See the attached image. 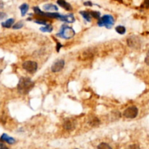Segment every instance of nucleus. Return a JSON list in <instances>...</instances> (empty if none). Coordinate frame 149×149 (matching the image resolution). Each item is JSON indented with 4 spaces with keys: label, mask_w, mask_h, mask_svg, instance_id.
<instances>
[{
    "label": "nucleus",
    "mask_w": 149,
    "mask_h": 149,
    "mask_svg": "<svg viewBox=\"0 0 149 149\" xmlns=\"http://www.w3.org/2000/svg\"><path fill=\"white\" fill-rule=\"evenodd\" d=\"M34 87V82L28 77H21L18 84V90L22 95L28 94Z\"/></svg>",
    "instance_id": "1"
},
{
    "label": "nucleus",
    "mask_w": 149,
    "mask_h": 149,
    "mask_svg": "<svg viewBox=\"0 0 149 149\" xmlns=\"http://www.w3.org/2000/svg\"><path fill=\"white\" fill-rule=\"evenodd\" d=\"M75 34H76V32L72 27L68 26L66 25H63L60 31L58 34H56V36L65 39V40H69V39L73 38Z\"/></svg>",
    "instance_id": "2"
},
{
    "label": "nucleus",
    "mask_w": 149,
    "mask_h": 149,
    "mask_svg": "<svg viewBox=\"0 0 149 149\" xmlns=\"http://www.w3.org/2000/svg\"><path fill=\"white\" fill-rule=\"evenodd\" d=\"M114 24V18L111 15H104L98 20V25L99 26H105L107 28H111Z\"/></svg>",
    "instance_id": "3"
},
{
    "label": "nucleus",
    "mask_w": 149,
    "mask_h": 149,
    "mask_svg": "<svg viewBox=\"0 0 149 149\" xmlns=\"http://www.w3.org/2000/svg\"><path fill=\"white\" fill-rule=\"evenodd\" d=\"M23 68L25 69L27 72L31 73H35L38 69V64L37 62L31 61V60H28V61H25L23 63Z\"/></svg>",
    "instance_id": "4"
},
{
    "label": "nucleus",
    "mask_w": 149,
    "mask_h": 149,
    "mask_svg": "<svg viewBox=\"0 0 149 149\" xmlns=\"http://www.w3.org/2000/svg\"><path fill=\"white\" fill-rule=\"evenodd\" d=\"M137 114H138V108L134 105L128 107L123 113L124 116L127 119H134L137 117Z\"/></svg>",
    "instance_id": "5"
},
{
    "label": "nucleus",
    "mask_w": 149,
    "mask_h": 149,
    "mask_svg": "<svg viewBox=\"0 0 149 149\" xmlns=\"http://www.w3.org/2000/svg\"><path fill=\"white\" fill-rule=\"evenodd\" d=\"M127 43L129 47L134 49V50H137L140 47V39L136 36H131L130 37H129L127 40Z\"/></svg>",
    "instance_id": "6"
},
{
    "label": "nucleus",
    "mask_w": 149,
    "mask_h": 149,
    "mask_svg": "<svg viewBox=\"0 0 149 149\" xmlns=\"http://www.w3.org/2000/svg\"><path fill=\"white\" fill-rule=\"evenodd\" d=\"M65 66V60L63 59L58 60L52 65L51 71L53 73H57V72L60 71Z\"/></svg>",
    "instance_id": "7"
},
{
    "label": "nucleus",
    "mask_w": 149,
    "mask_h": 149,
    "mask_svg": "<svg viewBox=\"0 0 149 149\" xmlns=\"http://www.w3.org/2000/svg\"><path fill=\"white\" fill-rule=\"evenodd\" d=\"M63 127L67 131H72L76 127V124L73 120L71 119H67L63 122Z\"/></svg>",
    "instance_id": "8"
},
{
    "label": "nucleus",
    "mask_w": 149,
    "mask_h": 149,
    "mask_svg": "<svg viewBox=\"0 0 149 149\" xmlns=\"http://www.w3.org/2000/svg\"><path fill=\"white\" fill-rule=\"evenodd\" d=\"M60 20L63 22H66V23H72L75 22V18L73 16V14H69V15H62L61 18H60Z\"/></svg>",
    "instance_id": "9"
},
{
    "label": "nucleus",
    "mask_w": 149,
    "mask_h": 149,
    "mask_svg": "<svg viewBox=\"0 0 149 149\" xmlns=\"http://www.w3.org/2000/svg\"><path fill=\"white\" fill-rule=\"evenodd\" d=\"M58 5H60L61 8H64L66 10H72V7L71 5H70L69 3H68L67 2H66L65 0H58L57 1Z\"/></svg>",
    "instance_id": "10"
},
{
    "label": "nucleus",
    "mask_w": 149,
    "mask_h": 149,
    "mask_svg": "<svg viewBox=\"0 0 149 149\" xmlns=\"http://www.w3.org/2000/svg\"><path fill=\"white\" fill-rule=\"evenodd\" d=\"M1 140H2V141H5V142H6V143H9V144H11V145L14 144V143L16 142L13 137H10V136H9L8 134H5V133L2 134V135L1 136Z\"/></svg>",
    "instance_id": "11"
},
{
    "label": "nucleus",
    "mask_w": 149,
    "mask_h": 149,
    "mask_svg": "<svg viewBox=\"0 0 149 149\" xmlns=\"http://www.w3.org/2000/svg\"><path fill=\"white\" fill-rule=\"evenodd\" d=\"M14 23H15V19L14 18H10V19L7 20L5 22L2 23V26L4 27V28H10L12 27V26L14 25Z\"/></svg>",
    "instance_id": "12"
},
{
    "label": "nucleus",
    "mask_w": 149,
    "mask_h": 149,
    "mask_svg": "<svg viewBox=\"0 0 149 149\" xmlns=\"http://www.w3.org/2000/svg\"><path fill=\"white\" fill-rule=\"evenodd\" d=\"M43 9L45 11H57L58 10V8L53 4H47L43 6Z\"/></svg>",
    "instance_id": "13"
},
{
    "label": "nucleus",
    "mask_w": 149,
    "mask_h": 149,
    "mask_svg": "<svg viewBox=\"0 0 149 149\" xmlns=\"http://www.w3.org/2000/svg\"><path fill=\"white\" fill-rule=\"evenodd\" d=\"M89 124L92 127H98L100 124V119L94 116L89 120Z\"/></svg>",
    "instance_id": "14"
},
{
    "label": "nucleus",
    "mask_w": 149,
    "mask_h": 149,
    "mask_svg": "<svg viewBox=\"0 0 149 149\" xmlns=\"http://www.w3.org/2000/svg\"><path fill=\"white\" fill-rule=\"evenodd\" d=\"M80 15H82V16L83 17L85 21H87V22H91V14L89 12H87V11H80L79 12Z\"/></svg>",
    "instance_id": "15"
},
{
    "label": "nucleus",
    "mask_w": 149,
    "mask_h": 149,
    "mask_svg": "<svg viewBox=\"0 0 149 149\" xmlns=\"http://www.w3.org/2000/svg\"><path fill=\"white\" fill-rule=\"evenodd\" d=\"M20 10H21V15L22 16H25L26 14L27 13L28 10V8H29V6H28V4L26 3H24L23 5H21L20 6Z\"/></svg>",
    "instance_id": "16"
},
{
    "label": "nucleus",
    "mask_w": 149,
    "mask_h": 149,
    "mask_svg": "<svg viewBox=\"0 0 149 149\" xmlns=\"http://www.w3.org/2000/svg\"><path fill=\"white\" fill-rule=\"evenodd\" d=\"M53 30V27L51 24H47L45 25V26H43L40 28V31H42V32H52Z\"/></svg>",
    "instance_id": "17"
},
{
    "label": "nucleus",
    "mask_w": 149,
    "mask_h": 149,
    "mask_svg": "<svg viewBox=\"0 0 149 149\" xmlns=\"http://www.w3.org/2000/svg\"><path fill=\"white\" fill-rule=\"evenodd\" d=\"M115 30L119 34H124L126 33V28L123 26H118L116 27Z\"/></svg>",
    "instance_id": "18"
},
{
    "label": "nucleus",
    "mask_w": 149,
    "mask_h": 149,
    "mask_svg": "<svg viewBox=\"0 0 149 149\" xmlns=\"http://www.w3.org/2000/svg\"><path fill=\"white\" fill-rule=\"evenodd\" d=\"M98 149H112V148H111L108 143H101L98 145Z\"/></svg>",
    "instance_id": "19"
},
{
    "label": "nucleus",
    "mask_w": 149,
    "mask_h": 149,
    "mask_svg": "<svg viewBox=\"0 0 149 149\" xmlns=\"http://www.w3.org/2000/svg\"><path fill=\"white\" fill-rule=\"evenodd\" d=\"M90 14H91V16L93 17V18H95V19L99 20L100 18H101L100 12H98V11H92V12H90Z\"/></svg>",
    "instance_id": "20"
},
{
    "label": "nucleus",
    "mask_w": 149,
    "mask_h": 149,
    "mask_svg": "<svg viewBox=\"0 0 149 149\" xmlns=\"http://www.w3.org/2000/svg\"><path fill=\"white\" fill-rule=\"evenodd\" d=\"M23 26H24L23 21H18V22H17L16 24L12 26V28L13 29H20V28H23Z\"/></svg>",
    "instance_id": "21"
},
{
    "label": "nucleus",
    "mask_w": 149,
    "mask_h": 149,
    "mask_svg": "<svg viewBox=\"0 0 149 149\" xmlns=\"http://www.w3.org/2000/svg\"><path fill=\"white\" fill-rule=\"evenodd\" d=\"M34 22L37 24H40V25H47V21L43 18H38V19L34 20Z\"/></svg>",
    "instance_id": "22"
},
{
    "label": "nucleus",
    "mask_w": 149,
    "mask_h": 149,
    "mask_svg": "<svg viewBox=\"0 0 149 149\" xmlns=\"http://www.w3.org/2000/svg\"><path fill=\"white\" fill-rule=\"evenodd\" d=\"M33 10H34V12H35L36 15H40V16H42L43 15L44 12H43V11H42L41 10L38 8V7H34V8H33Z\"/></svg>",
    "instance_id": "23"
},
{
    "label": "nucleus",
    "mask_w": 149,
    "mask_h": 149,
    "mask_svg": "<svg viewBox=\"0 0 149 149\" xmlns=\"http://www.w3.org/2000/svg\"><path fill=\"white\" fill-rule=\"evenodd\" d=\"M0 149H9L7 147L6 145L2 142V140H0Z\"/></svg>",
    "instance_id": "24"
},
{
    "label": "nucleus",
    "mask_w": 149,
    "mask_h": 149,
    "mask_svg": "<svg viewBox=\"0 0 149 149\" xmlns=\"http://www.w3.org/2000/svg\"><path fill=\"white\" fill-rule=\"evenodd\" d=\"M145 63H146V64H147L148 66H149V51L148 52L147 54H146V58H145Z\"/></svg>",
    "instance_id": "25"
},
{
    "label": "nucleus",
    "mask_w": 149,
    "mask_h": 149,
    "mask_svg": "<svg viewBox=\"0 0 149 149\" xmlns=\"http://www.w3.org/2000/svg\"><path fill=\"white\" fill-rule=\"evenodd\" d=\"M143 7L145 8H149V0H145L143 4Z\"/></svg>",
    "instance_id": "26"
},
{
    "label": "nucleus",
    "mask_w": 149,
    "mask_h": 149,
    "mask_svg": "<svg viewBox=\"0 0 149 149\" xmlns=\"http://www.w3.org/2000/svg\"><path fill=\"white\" fill-rule=\"evenodd\" d=\"M6 17H7V14L5 13V12H0V21H1V20L5 19Z\"/></svg>",
    "instance_id": "27"
},
{
    "label": "nucleus",
    "mask_w": 149,
    "mask_h": 149,
    "mask_svg": "<svg viewBox=\"0 0 149 149\" xmlns=\"http://www.w3.org/2000/svg\"><path fill=\"white\" fill-rule=\"evenodd\" d=\"M127 149H140V148H139V146H137V145H132V146H130L128 148H127Z\"/></svg>",
    "instance_id": "28"
},
{
    "label": "nucleus",
    "mask_w": 149,
    "mask_h": 149,
    "mask_svg": "<svg viewBox=\"0 0 149 149\" xmlns=\"http://www.w3.org/2000/svg\"><path fill=\"white\" fill-rule=\"evenodd\" d=\"M62 47H63V45H62V44H60V43H59V42L57 43V47H56V50H57L58 53V52L60 51V48H61Z\"/></svg>",
    "instance_id": "29"
},
{
    "label": "nucleus",
    "mask_w": 149,
    "mask_h": 149,
    "mask_svg": "<svg viewBox=\"0 0 149 149\" xmlns=\"http://www.w3.org/2000/svg\"><path fill=\"white\" fill-rule=\"evenodd\" d=\"M84 5H85V6H92V3L91 2H85V3H84Z\"/></svg>",
    "instance_id": "30"
},
{
    "label": "nucleus",
    "mask_w": 149,
    "mask_h": 149,
    "mask_svg": "<svg viewBox=\"0 0 149 149\" xmlns=\"http://www.w3.org/2000/svg\"><path fill=\"white\" fill-rule=\"evenodd\" d=\"M3 7H4V3L2 2V1H0V9L3 8Z\"/></svg>",
    "instance_id": "31"
},
{
    "label": "nucleus",
    "mask_w": 149,
    "mask_h": 149,
    "mask_svg": "<svg viewBox=\"0 0 149 149\" xmlns=\"http://www.w3.org/2000/svg\"><path fill=\"white\" fill-rule=\"evenodd\" d=\"M116 1H118L119 2H122V0H116Z\"/></svg>",
    "instance_id": "32"
},
{
    "label": "nucleus",
    "mask_w": 149,
    "mask_h": 149,
    "mask_svg": "<svg viewBox=\"0 0 149 149\" xmlns=\"http://www.w3.org/2000/svg\"><path fill=\"white\" fill-rule=\"evenodd\" d=\"M2 72V70H0V74H1V73Z\"/></svg>",
    "instance_id": "33"
},
{
    "label": "nucleus",
    "mask_w": 149,
    "mask_h": 149,
    "mask_svg": "<svg viewBox=\"0 0 149 149\" xmlns=\"http://www.w3.org/2000/svg\"><path fill=\"white\" fill-rule=\"evenodd\" d=\"M75 149H77V148H75Z\"/></svg>",
    "instance_id": "34"
}]
</instances>
